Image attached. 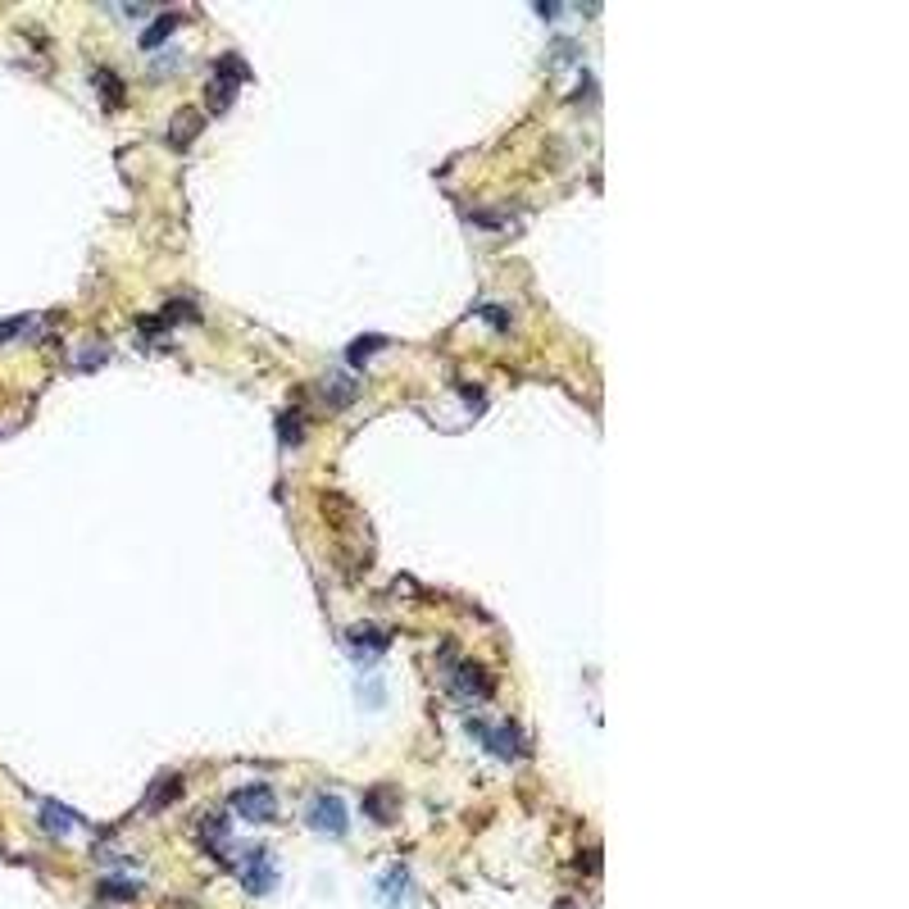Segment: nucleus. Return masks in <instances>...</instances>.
I'll use <instances>...</instances> for the list:
<instances>
[{
    "label": "nucleus",
    "instance_id": "nucleus-3",
    "mask_svg": "<svg viewBox=\"0 0 909 909\" xmlns=\"http://www.w3.org/2000/svg\"><path fill=\"white\" fill-rule=\"evenodd\" d=\"M451 687H455V696H487V674L473 664H455Z\"/></svg>",
    "mask_w": 909,
    "mask_h": 909
},
{
    "label": "nucleus",
    "instance_id": "nucleus-4",
    "mask_svg": "<svg viewBox=\"0 0 909 909\" xmlns=\"http://www.w3.org/2000/svg\"><path fill=\"white\" fill-rule=\"evenodd\" d=\"M482 741L496 750V755H505V760L514 755V750H519V732H514L509 723H500V732H482Z\"/></svg>",
    "mask_w": 909,
    "mask_h": 909
},
{
    "label": "nucleus",
    "instance_id": "nucleus-2",
    "mask_svg": "<svg viewBox=\"0 0 909 909\" xmlns=\"http://www.w3.org/2000/svg\"><path fill=\"white\" fill-rule=\"evenodd\" d=\"M309 823L323 827V833H346V805L337 796H319L309 805Z\"/></svg>",
    "mask_w": 909,
    "mask_h": 909
},
{
    "label": "nucleus",
    "instance_id": "nucleus-5",
    "mask_svg": "<svg viewBox=\"0 0 909 909\" xmlns=\"http://www.w3.org/2000/svg\"><path fill=\"white\" fill-rule=\"evenodd\" d=\"M268 873H273V868L264 864V855H255V859H251V868H246V887H251V891H268V887H273V878H268Z\"/></svg>",
    "mask_w": 909,
    "mask_h": 909
},
{
    "label": "nucleus",
    "instance_id": "nucleus-6",
    "mask_svg": "<svg viewBox=\"0 0 909 909\" xmlns=\"http://www.w3.org/2000/svg\"><path fill=\"white\" fill-rule=\"evenodd\" d=\"M283 442H287V446H296V442H300V419H296V414H287V419H283Z\"/></svg>",
    "mask_w": 909,
    "mask_h": 909
},
{
    "label": "nucleus",
    "instance_id": "nucleus-1",
    "mask_svg": "<svg viewBox=\"0 0 909 909\" xmlns=\"http://www.w3.org/2000/svg\"><path fill=\"white\" fill-rule=\"evenodd\" d=\"M236 814H246V818H255V823H264V818H273V792L268 786H246V792H236Z\"/></svg>",
    "mask_w": 909,
    "mask_h": 909
}]
</instances>
